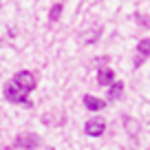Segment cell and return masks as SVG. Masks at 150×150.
I'll return each instance as SVG.
<instances>
[{"mask_svg":"<svg viewBox=\"0 0 150 150\" xmlns=\"http://www.w3.org/2000/svg\"><path fill=\"white\" fill-rule=\"evenodd\" d=\"M47 150H53V148H47Z\"/></svg>","mask_w":150,"mask_h":150,"instance_id":"cell-9","label":"cell"},{"mask_svg":"<svg viewBox=\"0 0 150 150\" xmlns=\"http://www.w3.org/2000/svg\"><path fill=\"white\" fill-rule=\"evenodd\" d=\"M150 57V38H144L137 42V53H135V66H141Z\"/></svg>","mask_w":150,"mask_h":150,"instance_id":"cell-2","label":"cell"},{"mask_svg":"<svg viewBox=\"0 0 150 150\" xmlns=\"http://www.w3.org/2000/svg\"><path fill=\"white\" fill-rule=\"evenodd\" d=\"M13 146H16V148H24V150H33V148L40 146V137L33 135V132H31V135L27 132V135H20L18 139H16Z\"/></svg>","mask_w":150,"mask_h":150,"instance_id":"cell-3","label":"cell"},{"mask_svg":"<svg viewBox=\"0 0 150 150\" xmlns=\"http://www.w3.org/2000/svg\"><path fill=\"white\" fill-rule=\"evenodd\" d=\"M60 13H62V5H53V9H51V16H49V18H51V22H55V20L60 18Z\"/></svg>","mask_w":150,"mask_h":150,"instance_id":"cell-8","label":"cell"},{"mask_svg":"<svg viewBox=\"0 0 150 150\" xmlns=\"http://www.w3.org/2000/svg\"><path fill=\"white\" fill-rule=\"evenodd\" d=\"M84 106L88 110H102L106 106V102H102L99 97H93V95H84Z\"/></svg>","mask_w":150,"mask_h":150,"instance_id":"cell-5","label":"cell"},{"mask_svg":"<svg viewBox=\"0 0 150 150\" xmlns=\"http://www.w3.org/2000/svg\"><path fill=\"white\" fill-rule=\"evenodd\" d=\"M97 82H99L102 86H110L112 82H115V73H112L110 69H102V71L97 73Z\"/></svg>","mask_w":150,"mask_h":150,"instance_id":"cell-6","label":"cell"},{"mask_svg":"<svg viewBox=\"0 0 150 150\" xmlns=\"http://www.w3.org/2000/svg\"><path fill=\"white\" fill-rule=\"evenodd\" d=\"M104 130H106V126H104L102 119H88V122H86V126H84V132H86L88 137H102Z\"/></svg>","mask_w":150,"mask_h":150,"instance_id":"cell-4","label":"cell"},{"mask_svg":"<svg viewBox=\"0 0 150 150\" xmlns=\"http://www.w3.org/2000/svg\"><path fill=\"white\" fill-rule=\"evenodd\" d=\"M5 150H11V148H5Z\"/></svg>","mask_w":150,"mask_h":150,"instance_id":"cell-10","label":"cell"},{"mask_svg":"<svg viewBox=\"0 0 150 150\" xmlns=\"http://www.w3.org/2000/svg\"><path fill=\"white\" fill-rule=\"evenodd\" d=\"M122 93H124V84H122V82H112L110 91H108V99H119Z\"/></svg>","mask_w":150,"mask_h":150,"instance_id":"cell-7","label":"cell"},{"mask_svg":"<svg viewBox=\"0 0 150 150\" xmlns=\"http://www.w3.org/2000/svg\"><path fill=\"white\" fill-rule=\"evenodd\" d=\"M35 88V75L29 71H20L5 84V97L11 104H27V95Z\"/></svg>","mask_w":150,"mask_h":150,"instance_id":"cell-1","label":"cell"}]
</instances>
